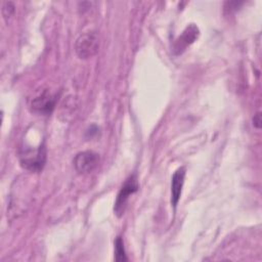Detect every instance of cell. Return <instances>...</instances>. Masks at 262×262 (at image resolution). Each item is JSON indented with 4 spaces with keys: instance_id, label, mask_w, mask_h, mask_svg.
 <instances>
[{
    "instance_id": "obj_6",
    "label": "cell",
    "mask_w": 262,
    "mask_h": 262,
    "mask_svg": "<svg viewBox=\"0 0 262 262\" xmlns=\"http://www.w3.org/2000/svg\"><path fill=\"white\" fill-rule=\"evenodd\" d=\"M199 34H200V31L195 25L190 24L188 27H186V29L182 32L181 36H179V38L174 43V46H173L174 53L175 54L182 53L187 46H189L191 43L195 41V39H198Z\"/></svg>"
},
{
    "instance_id": "obj_1",
    "label": "cell",
    "mask_w": 262,
    "mask_h": 262,
    "mask_svg": "<svg viewBox=\"0 0 262 262\" xmlns=\"http://www.w3.org/2000/svg\"><path fill=\"white\" fill-rule=\"evenodd\" d=\"M46 147L42 144L36 149L28 148L20 152V165L32 172H40L46 163Z\"/></svg>"
},
{
    "instance_id": "obj_9",
    "label": "cell",
    "mask_w": 262,
    "mask_h": 262,
    "mask_svg": "<svg viewBox=\"0 0 262 262\" xmlns=\"http://www.w3.org/2000/svg\"><path fill=\"white\" fill-rule=\"evenodd\" d=\"M13 12H14V4L10 1L3 2V4H2V14H3L4 18L7 19V18L11 17Z\"/></svg>"
},
{
    "instance_id": "obj_4",
    "label": "cell",
    "mask_w": 262,
    "mask_h": 262,
    "mask_svg": "<svg viewBox=\"0 0 262 262\" xmlns=\"http://www.w3.org/2000/svg\"><path fill=\"white\" fill-rule=\"evenodd\" d=\"M99 164V155L93 150H84L78 152L74 158V167L80 174H89L93 172Z\"/></svg>"
},
{
    "instance_id": "obj_8",
    "label": "cell",
    "mask_w": 262,
    "mask_h": 262,
    "mask_svg": "<svg viewBox=\"0 0 262 262\" xmlns=\"http://www.w3.org/2000/svg\"><path fill=\"white\" fill-rule=\"evenodd\" d=\"M115 259L118 262L122 261H127L128 258L126 256L125 248H124V242L121 236H118L115 241Z\"/></svg>"
},
{
    "instance_id": "obj_3",
    "label": "cell",
    "mask_w": 262,
    "mask_h": 262,
    "mask_svg": "<svg viewBox=\"0 0 262 262\" xmlns=\"http://www.w3.org/2000/svg\"><path fill=\"white\" fill-rule=\"evenodd\" d=\"M138 182H137V178L135 175L130 176L124 183V185L121 187L116 202H115V206H114V212L118 217H121L126 209L128 200L130 198L131 194H133L134 192H136L138 190Z\"/></svg>"
},
{
    "instance_id": "obj_7",
    "label": "cell",
    "mask_w": 262,
    "mask_h": 262,
    "mask_svg": "<svg viewBox=\"0 0 262 262\" xmlns=\"http://www.w3.org/2000/svg\"><path fill=\"white\" fill-rule=\"evenodd\" d=\"M184 177H185V168L180 167L177 169L173 176L171 181V203L174 208H176L178 201L181 195L183 183H184Z\"/></svg>"
},
{
    "instance_id": "obj_2",
    "label": "cell",
    "mask_w": 262,
    "mask_h": 262,
    "mask_svg": "<svg viewBox=\"0 0 262 262\" xmlns=\"http://www.w3.org/2000/svg\"><path fill=\"white\" fill-rule=\"evenodd\" d=\"M99 48V39L95 32L89 31L78 37L75 43V51L79 58L87 59L95 55Z\"/></svg>"
},
{
    "instance_id": "obj_5",
    "label": "cell",
    "mask_w": 262,
    "mask_h": 262,
    "mask_svg": "<svg viewBox=\"0 0 262 262\" xmlns=\"http://www.w3.org/2000/svg\"><path fill=\"white\" fill-rule=\"evenodd\" d=\"M56 102V95L49 92L48 90H43L37 94L31 101V108L33 112L41 115H49Z\"/></svg>"
},
{
    "instance_id": "obj_10",
    "label": "cell",
    "mask_w": 262,
    "mask_h": 262,
    "mask_svg": "<svg viewBox=\"0 0 262 262\" xmlns=\"http://www.w3.org/2000/svg\"><path fill=\"white\" fill-rule=\"evenodd\" d=\"M253 125L256 128H260L261 127V116H260V113H257L254 116V118H253Z\"/></svg>"
}]
</instances>
